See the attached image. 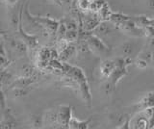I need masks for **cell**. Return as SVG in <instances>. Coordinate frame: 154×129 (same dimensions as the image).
Returning a JSON list of instances; mask_svg holds the SVG:
<instances>
[{
	"instance_id": "6da1fadb",
	"label": "cell",
	"mask_w": 154,
	"mask_h": 129,
	"mask_svg": "<svg viewBox=\"0 0 154 129\" xmlns=\"http://www.w3.org/2000/svg\"><path fill=\"white\" fill-rule=\"evenodd\" d=\"M85 40H86L89 50L91 51L95 55L100 56V55H103L105 53H107V52L109 51L108 46L94 34L89 33Z\"/></svg>"
},
{
	"instance_id": "7a4b0ae2",
	"label": "cell",
	"mask_w": 154,
	"mask_h": 129,
	"mask_svg": "<svg viewBox=\"0 0 154 129\" xmlns=\"http://www.w3.org/2000/svg\"><path fill=\"white\" fill-rule=\"evenodd\" d=\"M70 106L66 105H62L58 107L57 110V121L58 125H61V127H66L69 128V121L72 118V111Z\"/></svg>"
},
{
	"instance_id": "3957f363",
	"label": "cell",
	"mask_w": 154,
	"mask_h": 129,
	"mask_svg": "<svg viewBox=\"0 0 154 129\" xmlns=\"http://www.w3.org/2000/svg\"><path fill=\"white\" fill-rule=\"evenodd\" d=\"M118 29H119L122 32H123L124 34L132 36V37H141L142 35H143V31L141 28H139L135 22L133 21L132 17L130 20H126L125 22H123L122 24H120Z\"/></svg>"
},
{
	"instance_id": "277c9868",
	"label": "cell",
	"mask_w": 154,
	"mask_h": 129,
	"mask_svg": "<svg viewBox=\"0 0 154 129\" xmlns=\"http://www.w3.org/2000/svg\"><path fill=\"white\" fill-rule=\"evenodd\" d=\"M36 20L40 25H42L45 29L46 32H48L49 34H56L58 27H59L60 23L52 20L49 17H36Z\"/></svg>"
},
{
	"instance_id": "5b68a950",
	"label": "cell",
	"mask_w": 154,
	"mask_h": 129,
	"mask_svg": "<svg viewBox=\"0 0 154 129\" xmlns=\"http://www.w3.org/2000/svg\"><path fill=\"white\" fill-rule=\"evenodd\" d=\"M136 107H137L138 112L143 111V110H146V109L154 108V92H150V93L146 94L137 103Z\"/></svg>"
},
{
	"instance_id": "8992f818",
	"label": "cell",
	"mask_w": 154,
	"mask_h": 129,
	"mask_svg": "<svg viewBox=\"0 0 154 129\" xmlns=\"http://www.w3.org/2000/svg\"><path fill=\"white\" fill-rule=\"evenodd\" d=\"M116 68V61L115 60H104L100 65V73L101 76L105 79H108L110 75L112 74Z\"/></svg>"
},
{
	"instance_id": "52a82bcc",
	"label": "cell",
	"mask_w": 154,
	"mask_h": 129,
	"mask_svg": "<svg viewBox=\"0 0 154 129\" xmlns=\"http://www.w3.org/2000/svg\"><path fill=\"white\" fill-rule=\"evenodd\" d=\"M131 17L126 16V15H123V14H120V13H112L110 17V22L112 24L115 25V27H119L120 24H122L123 22H125L126 20H130Z\"/></svg>"
},
{
	"instance_id": "ba28073f",
	"label": "cell",
	"mask_w": 154,
	"mask_h": 129,
	"mask_svg": "<svg viewBox=\"0 0 154 129\" xmlns=\"http://www.w3.org/2000/svg\"><path fill=\"white\" fill-rule=\"evenodd\" d=\"M17 126V121L12 116L11 111L10 109H8V111H6V114L4 116V121L0 123V127L3 128H14Z\"/></svg>"
},
{
	"instance_id": "9c48e42d",
	"label": "cell",
	"mask_w": 154,
	"mask_h": 129,
	"mask_svg": "<svg viewBox=\"0 0 154 129\" xmlns=\"http://www.w3.org/2000/svg\"><path fill=\"white\" fill-rule=\"evenodd\" d=\"M111 15H112V11H111L110 7L108 6L107 3H104V5L99 9L97 12V16L99 17L100 21H109Z\"/></svg>"
},
{
	"instance_id": "30bf717a",
	"label": "cell",
	"mask_w": 154,
	"mask_h": 129,
	"mask_svg": "<svg viewBox=\"0 0 154 129\" xmlns=\"http://www.w3.org/2000/svg\"><path fill=\"white\" fill-rule=\"evenodd\" d=\"M90 121H79L78 118H76L74 117H72L69 124V128L72 129H87L89 126Z\"/></svg>"
},
{
	"instance_id": "8fae6325",
	"label": "cell",
	"mask_w": 154,
	"mask_h": 129,
	"mask_svg": "<svg viewBox=\"0 0 154 129\" xmlns=\"http://www.w3.org/2000/svg\"><path fill=\"white\" fill-rule=\"evenodd\" d=\"M132 20L135 22V24H136L139 28H141V29H143V28L146 27V26L150 24L151 18H148L146 16H140V17H132Z\"/></svg>"
},
{
	"instance_id": "7c38bea8",
	"label": "cell",
	"mask_w": 154,
	"mask_h": 129,
	"mask_svg": "<svg viewBox=\"0 0 154 129\" xmlns=\"http://www.w3.org/2000/svg\"><path fill=\"white\" fill-rule=\"evenodd\" d=\"M75 50H76V47L74 45H72L69 44V46H67L65 50H63L61 53H59L60 59L61 60H64V61L69 59L70 57L75 53Z\"/></svg>"
},
{
	"instance_id": "4fadbf2b",
	"label": "cell",
	"mask_w": 154,
	"mask_h": 129,
	"mask_svg": "<svg viewBox=\"0 0 154 129\" xmlns=\"http://www.w3.org/2000/svg\"><path fill=\"white\" fill-rule=\"evenodd\" d=\"M65 39L69 42H73V41H78L79 31L78 30H67L65 35Z\"/></svg>"
},
{
	"instance_id": "5bb4252c",
	"label": "cell",
	"mask_w": 154,
	"mask_h": 129,
	"mask_svg": "<svg viewBox=\"0 0 154 129\" xmlns=\"http://www.w3.org/2000/svg\"><path fill=\"white\" fill-rule=\"evenodd\" d=\"M90 4H91V0H78L77 6H78V9L82 12H89Z\"/></svg>"
},
{
	"instance_id": "9a60e30c",
	"label": "cell",
	"mask_w": 154,
	"mask_h": 129,
	"mask_svg": "<svg viewBox=\"0 0 154 129\" xmlns=\"http://www.w3.org/2000/svg\"><path fill=\"white\" fill-rule=\"evenodd\" d=\"M14 50H16L18 54L20 55H24L26 54L27 52V47H26V45L23 44L21 41H17L16 45H14Z\"/></svg>"
},
{
	"instance_id": "2e32d148",
	"label": "cell",
	"mask_w": 154,
	"mask_h": 129,
	"mask_svg": "<svg viewBox=\"0 0 154 129\" xmlns=\"http://www.w3.org/2000/svg\"><path fill=\"white\" fill-rule=\"evenodd\" d=\"M135 66L140 69H146L148 66V62L142 59V58H138L136 61H135Z\"/></svg>"
},
{
	"instance_id": "e0dca14e",
	"label": "cell",
	"mask_w": 154,
	"mask_h": 129,
	"mask_svg": "<svg viewBox=\"0 0 154 129\" xmlns=\"http://www.w3.org/2000/svg\"><path fill=\"white\" fill-rule=\"evenodd\" d=\"M12 75L10 74L9 72H2L0 73V86L5 85L9 82V80L11 79Z\"/></svg>"
},
{
	"instance_id": "ac0fdd59",
	"label": "cell",
	"mask_w": 154,
	"mask_h": 129,
	"mask_svg": "<svg viewBox=\"0 0 154 129\" xmlns=\"http://www.w3.org/2000/svg\"><path fill=\"white\" fill-rule=\"evenodd\" d=\"M66 30H78V25L73 20H69L65 22Z\"/></svg>"
},
{
	"instance_id": "d6986e66",
	"label": "cell",
	"mask_w": 154,
	"mask_h": 129,
	"mask_svg": "<svg viewBox=\"0 0 154 129\" xmlns=\"http://www.w3.org/2000/svg\"><path fill=\"white\" fill-rule=\"evenodd\" d=\"M132 45L127 42V44H124L122 45V51H123V54L125 56H129V54L132 52Z\"/></svg>"
},
{
	"instance_id": "ffe728a7",
	"label": "cell",
	"mask_w": 154,
	"mask_h": 129,
	"mask_svg": "<svg viewBox=\"0 0 154 129\" xmlns=\"http://www.w3.org/2000/svg\"><path fill=\"white\" fill-rule=\"evenodd\" d=\"M34 73V69L31 66H25L23 69V76L24 77H32Z\"/></svg>"
},
{
	"instance_id": "44dd1931",
	"label": "cell",
	"mask_w": 154,
	"mask_h": 129,
	"mask_svg": "<svg viewBox=\"0 0 154 129\" xmlns=\"http://www.w3.org/2000/svg\"><path fill=\"white\" fill-rule=\"evenodd\" d=\"M148 122H149V126L148 128H154V108L151 109V113H150V116H149L148 118Z\"/></svg>"
},
{
	"instance_id": "7402d4cb",
	"label": "cell",
	"mask_w": 154,
	"mask_h": 129,
	"mask_svg": "<svg viewBox=\"0 0 154 129\" xmlns=\"http://www.w3.org/2000/svg\"><path fill=\"white\" fill-rule=\"evenodd\" d=\"M5 106V98H4V95L2 94V92L0 91V107L4 108Z\"/></svg>"
},
{
	"instance_id": "603a6c76",
	"label": "cell",
	"mask_w": 154,
	"mask_h": 129,
	"mask_svg": "<svg viewBox=\"0 0 154 129\" xmlns=\"http://www.w3.org/2000/svg\"><path fill=\"white\" fill-rule=\"evenodd\" d=\"M53 2H54L55 4H57V5L61 6L62 5V0H52Z\"/></svg>"
},
{
	"instance_id": "cb8c5ba5",
	"label": "cell",
	"mask_w": 154,
	"mask_h": 129,
	"mask_svg": "<svg viewBox=\"0 0 154 129\" xmlns=\"http://www.w3.org/2000/svg\"><path fill=\"white\" fill-rule=\"evenodd\" d=\"M151 62L154 64V48H153V50L151 52Z\"/></svg>"
},
{
	"instance_id": "d4e9b609",
	"label": "cell",
	"mask_w": 154,
	"mask_h": 129,
	"mask_svg": "<svg viewBox=\"0 0 154 129\" xmlns=\"http://www.w3.org/2000/svg\"><path fill=\"white\" fill-rule=\"evenodd\" d=\"M6 1L9 3H16L17 1H18V0H6Z\"/></svg>"
},
{
	"instance_id": "484cf974",
	"label": "cell",
	"mask_w": 154,
	"mask_h": 129,
	"mask_svg": "<svg viewBox=\"0 0 154 129\" xmlns=\"http://www.w3.org/2000/svg\"><path fill=\"white\" fill-rule=\"evenodd\" d=\"M150 25L154 28V18H151V20H150Z\"/></svg>"
}]
</instances>
